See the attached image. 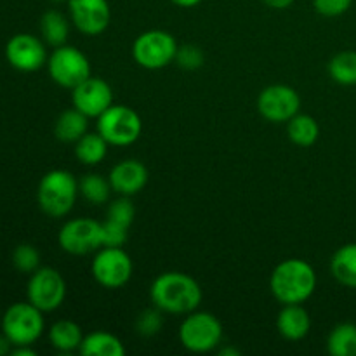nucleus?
Masks as SVG:
<instances>
[{
    "instance_id": "1",
    "label": "nucleus",
    "mask_w": 356,
    "mask_h": 356,
    "mask_svg": "<svg viewBox=\"0 0 356 356\" xmlns=\"http://www.w3.org/2000/svg\"><path fill=\"white\" fill-rule=\"evenodd\" d=\"M153 306L165 315H188L202 302V287L193 277L181 271H165L149 287Z\"/></svg>"
},
{
    "instance_id": "2",
    "label": "nucleus",
    "mask_w": 356,
    "mask_h": 356,
    "mask_svg": "<svg viewBox=\"0 0 356 356\" xmlns=\"http://www.w3.org/2000/svg\"><path fill=\"white\" fill-rule=\"evenodd\" d=\"M315 270L305 259L282 261L270 277V291L282 305H305L316 291Z\"/></svg>"
},
{
    "instance_id": "3",
    "label": "nucleus",
    "mask_w": 356,
    "mask_h": 356,
    "mask_svg": "<svg viewBox=\"0 0 356 356\" xmlns=\"http://www.w3.org/2000/svg\"><path fill=\"white\" fill-rule=\"evenodd\" d=\"M79 197V181L65 169L44 174L37 188V202L45 216L61 219L72 212Z\"/></svg>"
},
{
    "instance_id": "4",
    "label": "nucleus",
    "mask_w": 356,
    "mask_h": 356,
    "mask_svg": "<svg viewBox=\"0 0 356 356\" xmlns=\"http://www.w3.org/2000/svg\"><path fill=\"white\" fill-rule=\"evenodd\" d=\"M44 330V312L30 301L9 306L2 316V334L13 343V346H33Z\"/></svg>"
},
{
    "instance_id": "5",
    "label": "nucleus",
    "mask_w": 356,
    "mask_h": 356,
    "mask_svg": "<svg viewBox=\"0 0 356 356\" xmlns=\"http://www.w3.org/2000/svg\"><path fill=\"white\" fill-rule=\"evenodd\" d=\"M179 341L191 353H211L222 341V323L212 313L191 312L179 327Z\"/></svg>"
},
{
    "instance_id": "6",
    "label": "nucleus",
    "mask_w": 356,
    "mask_h": 356,
    "mask_svg": "<svg viewBox=\"0 0 356 356\" xmlns=\"http://www.w3.org/2000/svg\"><path fill=\"white\" fill-rule=\"evenodd\" d=\"M143 131V120L136 110L125 104H111L97 118V132L110 146L134 145Z\"/></svg>"
},
{
    "instance_id": "7",
    "label": "nucleus",
    "mask_w": 356,
    "mask_h": 356,
    "mask_svg": "<svg viewBox=\"0 0 356 356\" xmlns=\"http://www.w3.org/2000/svg\"><path fill=\"white\" fill-rule=\"evenodd\" d=\"M176 38L163 30H148L132 44V58L145 70H162L176 61Z\"/></svg>"
},
{
    "instance_id": "8",
    "label": "nucleus",
    "mask_w": 356,
    "mask_h": 356,
    "mask_svg": "<svg viewBox=\"0 0 356 356\" xmlns=\"http://www.w3.org/2000/svg\"><path fill=\"white\" fill-rule=\"evenodd\" d=\"M45 66L52 82L65 89H75L90 76V63L87 56L80 49L68 44L54 47Z\"/></svg>"
},
{
    "instance_id": "9",
    "label": "nucleus",
    "mask_w": 356,
    "mask_h": 356,
    "mask_svg": "<svg viewBox=\"0 0 356 356\" xmlns=\"http://www.w3.org/2000/svg\"><path fill=\"white\" fill-rule=\"evenodd\" d=\"M132 259L124 247H101L90 263L94 280L104 289H120L132 277Z\"/></svg>"
},
{
    "instance_id": "10",
    "label": "nucleus",
    "mask_w": 356,
    "mask_h": 356,
    "mask_svg": "<svg viewBox=\"0 0 356 356\" xmlns=\"http://www.w3.org/2000/svg\"><path fill=\"white\" fill-rule=\"evenodd\" d=\"M58 243L70 256H87L103 247L101 222L90 218L66 221L58 233Z\"/></svg>"
},
{
    "instance_id": "11",
    "label": "nucleus",
    "mask_w": 356,
    "mask_h": 356,
    "mask_svg": "<svg viewBox=\"0 0 356 356\" xmlns=\"http://www.w3.org/2000/svg\"><path fill=\"white\" fill-rule=\"evenodd\" d=\"M66 282L54 268H38L30 275L26 285V299L40 312H56L65 302Z\"/></svg>"
},
{
    "instance_id": "12",
    "label": "nucleus",
    "mask_w": 356,
    "mask_h": 356,
    "mask_svg": "<svg viewBox=\"0 0 356 356\" xmlns=\"http://www.w3.org/2000/svg\"><path fill=\"white\" fill-rule=\"evenodd\" d=\"M301 96L291 86L277 83L261 90L257 96V111L271 124H287L299 113Z\"/></svg>"
},
{
    "instance_id": "13",
    "label": "nucleus",
    "mask_w": 356,
    "mask_h": 356,
    "mask_svg": "<svg viewBox=\"0 0 356 356\" xmlns=\"http://www.w3.org/2000/svg\"><path fill=\"white\" fill-rule=\"evenodd\" d=\"M6 58L17 72L31 73L47 65L49 56L44 40L31 33H17L6 44Z\"/></svg>"
},
{
    "instance_id": "14",
    "label": "nucleus",
    "mask_w": 356,
    "mask_h": 356,
    "mask_svg": "<svg viewBox=\"0 0 356 356\" xmlns=\"http://www.w3.org/2000/svg\"><path fill=\"white\" fill-rule=\"evenodd\" d=\"M70 21L80 33L96 37L106 31L111 21L108 0H68Z\"/></svg>"
},
{
    "instance_id": "15",
    "label": "nucleus",
    "mask_w": 356,
    "mask_h": 356,
    "mask_svg": "<svg viewBox=\"0 0 356 356\" xmlns=\"http://www.w3.org/2000/svg\"><path fill=\"white\" fill-rule=\"evenodd\" d=\"M72 103L87 118H99L113 104V90L106 80L90 75L72 89Z\"/></svg>"
},
{
    "instance_id": "16",
    "label": "nucleus",
    "mask_w": 356,
    "mask_h": 356,
    "mask_svg": "<svg viewBox=\"0 0 356 356\" xmlns=\"http://www.w3.org/2000/svg\"><path fill=\"white\" fill-rule=\"evenodd\" d=\"M148 169H146L145 163L129 159L113 165L108 179H110L115 193L132 197V195H138L139 191L145 190V186L148 184Z\"/></svg>"
},
{
    "instance_id": "17",
    "label": "nucleus",
    "mask_w": 356,
    "mask_h": 356,
    "mask_svg": "<svg viewBox=\"0 0 356 356\" xmlns=\"http://www.w3.org/2000/svg\"><path fill=\"white\" fill-rule=\"evenodd\" d=\"M277 330L285 341L305 339L312 330V318L302 305H284L277 316Z\"/></svg>"
},
{
    "instance_id": "18",
    "label": "nucleus",
    "mask_w": 356,
    "mask_h": 356,
    "mask_svg": "<svg viewBox=\"0 0 356 356\" xmlns=\"http://www.w3.org/2000/svg\"><path fill=\"white\" fill-rule=\"evenodd\" d=\"M49 343L59 353H73L80 350L83 341V332L79 323L72 320H59L49 327Z\"/></svg>"
},
{
    "instance_id": "19",
    "label": "nucleus",
    "mask_w": 356,
    "mask_h": 356,
    "mask_svg": "<svg viewBox=\"0 0 356 356\" xmlns=\"http://www.w3.org/2000/svg\"><path fill=\"white\" fill-rule=\"evenodd\" d=\"M79 353L83 356H124L125 346L115 334L96 330L83 336Z\"/></svg>"
},
{
    "instance_id": "20",
    "label": "nucleus",
    "mask_w": 356,
    "mask_h": 356,
    "mask_svg": "<svg viewBox=\"0 0 356 356\" xmlns=\"http://www.w3.org/2000/svg\"><path fill=\"white\" fill-rule=\"evenodd\" d=\"M330 273L348 289H356V243H346L330 259Z\"/></svg>"
},
{
    "instance_id": "21",
    "label": "nucleus",
    "mask_w": 356,
    "mask_h": 356,
    "mask_svg": "<svg viewBox=\"0 0 356 356\" xmlns=\"http://www.w3.org/2000/svg\"><path fill=\"white\" fill-rule=\"evenodd\" d=\"M89 118L76 108L65 110L54 124V136L61 143H76L83 134H87Z\"/></svg>"
},
{
    "instance_id": "22",
    "label": "nucleus",
    "mask_w": 356,
    "mask_h": 356,
    "mask_svg": "<svg viewBox=\"0 0 356 356\" xmlns=\"http://www.w3.org/2000/svg\"><path fill=\"white\" fill-rule=\"evenodd\" d=\"M70 23L72 21L59 10H47L40 17L42 40L51 47H61L68 42Z\"/></svg>"
},
{
    "instance_id": "23",
    "label": "nucleus",
    "mask_w": 356,
    "mask_h": 356,
    "mask_svg": "<svg viewBox=\"0 0 356 356\" xmlns=\"http://www.w3.org/2000/svg\"><path fill=\"white\" fill-rule=\"evenodd\" d=\"M108 146L110 143L99 132H87L75 143V156L83 165L94 167L106 159Z\"/></svg>"
},
{
    "instance_id": "24",
    "label": "nucleus",
    "mask_w": 356,
    "mask_h": 356,
    "mask_svg": "<svg viewBox=\"0 0 356 356\" xmlns=\"http://www.w3.org/2000/svg\"><path fill=\"white\" fill-rule=\"evenodd\" d=\"M287 134L294 145L308 148L318 141L320 125L312 115L298 113L287 122Z\"/></svg>"
},
{
    "instance_id": "25",
    "label": "nucleus",
    "mask_w": 356,
    "mask_h": 356,
    "mask_svg": "<svg viewBox=\"0 0 356 356\" xmlns=\"http://www.w3.org/2000/svg\"><path fill=\"white\" fill-rule=\"evenodd\" d=\"M327 351L332 356H356V325L344 322L334 327L327 337Z\"/></svg>"
},
{
    "instance_id": "26",
    "label": "nucleus",
    "mask_w": 356,
    "mask_h": 356,
    "mask_svg": "<svg viewBox=\"0 0 356 356\" xmlns=\"http://www.w3.org/2000/svg\"><path fill=\"white\" fill-rule=\"evenodd\" d=\"M113 191L110 179L101 174H86L79 181V193L92 205H103L110 200V195Z\"/></svg>"
},
{
    "instance_id": "27",
    "label": "nucleus",
    "mask_w": 356,
    "mask_h": 356,
    "mask_svg": "<svg viewBox=\"0 0 356 356\" xmlns=\"http://www.w3.org/2000/svg\"><path fill=\"white\" fill-rule=\"evenodd\" d=\"M329 75L341 86H356V51H341L329 61Z\"/></svg>"
},
{
    "instance_id": "28",
    "label": "nucleus",
    "mask_w": 356,
    "mask_h": 356,
    "mask_svg": "<svg viewBox=\"0 0 356 356\" xmlns=\"http://www.w3.org/2000/svg\"><path fill=\"white\" fill-rule=\"evenodd\" d=\"M13 264L19 273L31 275L40 268V252L31 243H19L13 250Z\"/></svg>"
},
{
    "instance_id": "29",
    "label": "nucleus",
    "mask_w": 356,
    "mask_h": 356,
    "mask_svg": "<svg viewBox=\"0 0 356 356\" xmlns=\"http://www.w3.org/2000/svg\"><path fill=\"white\" fill-rule=\"evenodd\" d=\"M163 315L165 313L156 308V306L143 309L138 318H136V332L143 337L156 336L163 327Z\"/></svg>"
},
{
    "instance_id": "30",
    "label": "nucleus",
    "mask_w": 356,
    "mask_h": 356,
    "mask_svg": "<svg viewBox=\"0 0 356 356\" xmlns=\"http://www.w3.org/2000/svg\"><path fill=\"white\" fill-rule=\"evenodd\" d=\"M134 218H136V207L134 204H132L131 197H124V195H120L117 200H113L110 205H108L106 219H110V221H115L118 222V225L131 228Z\"/></svg>"
},
{
    "instance_id": "31",
    "label": "nucleus",
    "mask_w": 356,
    "mask_h": 356,
    "mask_svg": "<svg viewBox=\"0 0 356 356\" xmlns=\"http://www.w3.org/2000/svg\"><path fill=\"white\" fill-rule=\"evenodd\" d=\"M101 235H103V247H124V243L127 242L129 228L106 219L101 222Z\"/></svg>"
},
{
    "instance_id": "32",
    "label": "nucleus",
    "mask_w": 356,
    "mask_h": 356,
    "mask_svg": "<svg viewBox=\"0 0 356 356\" xmlns=\"http://www.w3.org/2000/svg\"><path fill=\"white\" fill-rule=\"evenodd\" d=\"M176 61L181 68L184 70H198L205 61V56L202 52L200 47L193 44H186V45H181L177 49V54H176Z\"/></svg>"
},
{
    "instance_id": "33",
    "label": "nucleus",
    "mask_w": 356,
    "mask_h": 356,
    "mask_svg": "<svg viewBox=\"0 0 356 356\" xmlns=\"http://www.w3.org/2000/svg\"><path fill=\"white\" fill-rule=\"evenodd\" d=\"M353 0H313V7L325 17H337L348 13Z\"/></svg>"
},
{
    "instance_id": "34",
    "label": "nucleus",
    "mask_w": 356,
    "mask_h": 356,
    "mask_svg": "<svg viewBox=\"0 0 356 356\" xmlns=\"http://www.w3.org/2000/svg\"><path fill=\"white\" fill-rule=\"evenodd\" d=\"M263 3H266L270 9L282 10V9H287V7H291L292 3H294V0H263Z\"/></svg>"
},
{
    "instance_id": "35",
    "label": "nucleus",
    "mask_w": 356,
    "mask_h": 356,
    "mask_svg": "<svg viewBox=\"0 0 356 356\" xmlns=\"http://www.w3.org/2000/svg\"><path fill=\"white\" fill-rule=\"evenodd\" d=\"M13 348H14L13 343H10L3 334H0V356L10 355L13 353Z\"/></svg>"
},
{
    "instance_id": "36",
    "label": "nucleus",
    "mask_w": 356,
    "mask_h": 356,
    "mask_svg": "<svg viewBox=\"0 0 356 356\" xmlns=\"http://www.w3.org/2000/svg\"><path fill=\"white\" fill-rule=\"evenodd\" d=\"M13 356H35V350L31 346H14L13 348Z\"/></svg>"
},
{
    "instance_id": "37",
    "label": "nucleus",
    "mask_w": 356,
    "mask_h": 356,
    "mask_svg": "<svg viewBox=\"0 0 356 356\" xmlns=\"http://www.w3.org/2000/svg\"><path fill=\"white\" fill-rule=\"evenodd\" d=\"M170 2H172L174 6H177V7H184V9H190V7L198 6L202 0H170Z\"/></svg>"
},
{
    "instance_id": "38",
    "label": "nucleus",
    "mask_w": 356,
    "mask_h": 356,
    "mask_svg": "<svg viewBox=\"0 0 356 356\" xmlns=\"http://www.w3.org/2000/svg\"><path fill=\"white\" fill-rule=\"evenodd\" d=\"M219 355L221 356H226V355L236 356V355H240V351L235 350V348H221V350H219Z\"/></svg>"
},
{
    "instance_id": "39",
    "label": "nucleus",
    "mask_w": 356,
    "mask_h": 356,
    "mask_svg": "<svg viewBox=\"0 0 356 356\" xmlns=\"http://www.w3.org/2000/svg\"><path fill=\"white\" fill-rule=\"evenodd\" d=\"M52 2H68V0H52Z\"/></svg>"
}]
</instances>
